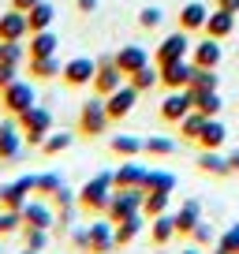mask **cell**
I'll return each instance as SVG.
<instances>
[{
    "label": "cell",
    "mask_w": 239,
    "mask_h": 254,
    "mask_svg": "<svg viewBox=\"0 0 239 254\" xmlns=\"http://www.w3.org/2000/svg\"><path fill=\"white\" fill-rule=\"evenodd\" d=\"M112 172H97V176H90L86 183H82V190H79V209L86 217H105V209H109V198H112Z\"/></svg>",
    "instance_id": "obj_1"
},
{
    "label": "cell",
    "mask_w": 239,
    "mask_h": 254,
    "mask_svg": "<svg viewBox=\"0 0 239 254\" xmlns=\"http://www.w3.org/2000/svg\"><path fill=\"white\" fill-rule=\"evenodd\" d=\"M15 127H19V135H23V146H34V150H38V146L45 142V135L56 127L53 109H45V105H30L23 116H15Z\"/></svg>",
    "instance_id": "obj_2"
},
{
    "label": "cell",
    "mask_w": 239,
    "mask_h": 254,
    "mask_svg": "<svg viewBox=\"0 0 239 254\" xmlns=\"http://www.w3.org/2000/svg\"><path fill=\"white\" fill-rule=\"evenodd\" d=\"M109 127H112V120H109V112H105V97H90V101L79 109L75 135H79L82 142H97V138H101Z\"/></svg>",
    "instance_id": "obj_3"
},
{
    "label": "cell",
    "mask_w": 239,
    "mask_h": 254,
    "mask_svg": "<svg viewBox=\"0 0 239 254\" xmlns=\"http://www.w3.org/2000/svg\"><path fill=\"white\" fill-rule=\"evenodd\" d=\"M30 105H38V97H34V86L26 79H15V82H8V86L0 90V109H4V116H23Z\"/></svg>",
    "instance_id": "obj_4"
},
{
    "label": "cell",
    "mask_w": 239,
    "mask_h": 254,
    "mask_svg": "<svg viewBox=\"0 0 239 254\" xmlns=\"http://www.w3.org/2000/svg\"><path fill=\"white\" fill-rule=\"evenodd\" d=\"M123 71L116 67V56H97V71H94V82H90V90H94V97H109L112 90L123 86Z\"/></svg>",
    "instance_id": "obj_5"
},
{
    "label": "cell",
    "mask_w": 239,
    "mask_h": 254,
    "mask_svg": "<svg viewBox=\"0 0 239 254\" xmlns=\"http://www.w3.org/2000/svg\"><path fill=\"white\" fill-rule=\"evenodd\" d=\"M138 90L131 86V82H123L120 90H112L109 97H105V112H109V120L112 124H120V120H127L131 112H135V105H138Z\"/></svg>",
    "instance_id": "obj_6"
},
{
    "label": "cell",
    "mask_w": 239,
    "mask_h": 254,
    "mask_svg": "<svg viewBox=\"0 0 239 254\" xmlns=\"http://www.w3.org/2000/svg\"><path fill=\"white\" fill-rule=\"evenodd\" d=\"M191 56V34L187 30H176V34H168L165 41H161L157 49H153V64H172V60H187Z\"/></svg>",
    "instance_id": "obj_7"
},
{
    "label": "cell",
    "mask_w": 239,
    "mask_h": 254,
    "mask_svg": "<svg viewBox=\"0 0 239 254\" xmlns=\"http://www.w3.org/2000/svg\"><path fill=\"white\" fill-rule=\"evenodd\" d=\"M187 112H191V94H187V90H165V101L157 105V120L161 124L176 127Z\"/></svg>",
    "instance_id": "obj_8"
},
{
    "label": "cell",
    "mask_w": 239,
    "mask_h": 254,
    "mask_svg": "<svg viewBox=\"0 0 239 254\" xmlns=\"http://www.w3.org/2000/svg\"><path fill=\"white\" fill-rule=\"evenodd\" d=\"M94 71H97V60H90V56H75V60L64 64V71H60V82H64L67 90H82L94 82Z\"/></svg>",
    "instance_id": "obj_9"
},
{
    "label": "cell",
    "mask_w": 239,
    "mask_h": 254,
    "mask_svg": "<svg viewBox=\"0 0 239 254\" xmlns=\"http://www.w3.org/2000/svg\"><path fill=\"white\" fill-rule=\"evenodd\" d=\"M34 183H38V176H19V180L4 183L0 187V209H23L30 202L26 194H34Z\"/></svg>",
    "instance_id": "obj_10"
},
{
    "label": "cell",
    "mask_w": 239,
    "mask_h": 254,
    "mask_svg": "<svg viewBox=\"0 0 239 254\" xmlns=\"http://www.w3.org/2000/svg\"><path fill=\"white\" fill-rule=\"evenodd\" d=\"M187 60H191L194 67H221V60H224V41L202 38L198 45H191V56H187Z\"/></svg>",
    "instance_id": "obj_11"
},
{
    "label": "cell",
    "mask_w": 239,
    "mask_h": 254,
    "mask_svg": "<svg viewBox=\"0 0 239 254\" xmlns=\"http://www.w3.org/2000/svg\"><path fill=\"white\" fill-rule=\"evenodd\" d=\"M161 86L165 90H187L191 86V60H172V64H161Z\"/></svg>",
    "instance_id": "obj_12"
},
{
    "label": "cell",
    "mask_w": 239,
    "mask_h": 254,
    "mask_svg": "<svg viewBox=\"0 0 239 254\" xmlns=\"http://www.w3.org/2000/svg\"><path fill=\"white\" fill-rule=\"evenodd\" d=\"M53 224H56V209L49 206V202L34 198V202L23 206V228H49V232H53ZM23 228H19V232H23Z\"/></svg>",
    "instance_id": "obj_13"
},
{
    "label": "cell",
    "mask_w": 239,
    "mask_h": 254,
    "mask_svg": "<svg viewBox=\"0 0 239 254\" xmlns=\"http://www.w3.org/2000/svg\"><path fill=\"white\" fill-rule=\"evenodd\" d=\"M224 138H228V127H224L221 116H209L202 124L198 138H194V150H224Z\"/></svg>",
    "instance_id": "obj_14"
},
{
    "label": "cell",
    "mask_w": 239,
    "mask_h": 254,
    "mask_svg": "<svg viewBox=\"0 0 239 254\" xmlns=\"http://www.w3.org/2000/svg\"><path fill=\"white\" fill-rule=\"evenodd\" d=\"M172 221H176V236H179V239H191V232L198 228V221H202V202L198 198H187L183 206L172 213Z\"/></svg>",
    "instance_id": "obj_15"
},
{
    "label": "cell",
    "mask_w": 239,
    "mask_h": 254,
    "mask_svg": "<svg viewBox=\"0 0 239 254\" xmlns=\"http://www.w3.org/2000/svg\"><path fill=\"white\" fill-rule=\"evenodd\" d=\"M116 67L120 71H123V79H127V75H135L138 67H146V64H153V56L146 53L142 45H123V49H116Z\"/></svg>",
    "instance_id": "obj_16"
},
{
    "label": "cell",
    "mask_w": 239,
    "mask_h": 254,
    "mask_svg": "<svg viewBox=\"0 0 239 254\" xmlns=\"http://www.w3.org/2000/svg\"><path fill=\"white\" fill-rule=\"evenodd\" d=\"M19 153H23V135H19L15 120H4L0 124V165H8V161H15Z\"/></svg>",
    "instance_id": "obj_17"
},
{
    "label": "cell",
    "mask_w": 239,
    "mask_h": 254,
    "mask_svg": "<svg viewBox=\"0 0 239 254\" xmlns=\"http://www.w3.org/2000/svg\"><path fill=\"white\" fill-rule=\"evenodd\" d=\"M194 168H198V172H206V176H217V180H228V176H232L224 150H198V157H194Z\"/></svg>",
    "instance_id": "obj_18"
},
{
    "label": "cell",
    "mask_w": 239,
    "mask_h": 254,
    "mask_svg": "<svg viewBox=\"0 0 239 254\" xmlns=\"http://www.w3.org/2000/svg\"><path fill=\"white\" fill-rule=\"evenodd\" d=\"M206 19H209L206 4L191 0V4H183V8H179V15H176V26H179V30H187V34H198V30H206Z\"/></svg>",
    "instance_id": "obj_19"
},
{
    "label": "cell",
    "mask_w": 239,
    "mask_h": 254,
    "mask_svg": "<svg viewBox=\"0 0 239 254\" xmlns=\"http://www.w3.org/2000/svg\"><path fill=\"white\" fill-rule=\"evenodd\" d=\"M116 251V232L105 217H97V224H90V254H112Z\"/></svg>",
    "instance_id": "obj_20"
},
{
    "label": "cell",
    "mask_w": 239,
    "mask_h": 254,
    "mask_svg": "<svg viewBox=\"0 0 239 254\" xmlns=\"http://www.w3.org/2000/svg\"><path fill=\"white\" fill-rule=\"evenodd\" d=\"M232 34H236V11H224V8L209 11V19H206V38L228 41Z\"/></svg>",
    "instance_id": "obj_21"
},
{
    "label": "cell",
    "mask_w": 239,
    "mask_h": 254,
    "mask_svg": "<svg viewBox=\"0 0 239 254\" xmlns=\"http://www.w3.org/2000/svg\"><path fill=\"white\" fill-rule=\"evenodd\" d=\"M60 71H64V64L56 56H30V64H26V75L34 82H53V79H60Z\"/></svg>",
    "instance_id": "obj_22"
},
{
    "label": "cell",
    "mask_w": 239,
    "mask_h": 254,
    "mask_svg": "<svg viewBox=\"0 0 239 254\" xmlns=\"http://www.w3.org/2000/svg\"><path fill=\"white\" fill-rule=\"evenodd\" d=\"M30 38V26H26V15L23 11H4L0 15V41H23Z\"/></svg>",
    "instance_id": "obj_23"
},
{
    "label": "cell",
    "mask_w": 239,
    "mask_h": 254,
    "mask_svg": "<svg viewBox=\"0 0 239 254\" xmlns=\"http://www.w3.org/2000/svg\"><path fill=\"white\" fill-rule=\"evenodd\" d=\"M187 94H191V109H198L202 116H221L224 112L221 90H187Z\"/></svg>",
    "instance_id": "obj_24"
},
{
    "label": "cell",
    "mask_w": 239,
    "mask_h": 254,
    "mask_svg": "<svg viewBox=\"0 0 239 254\" xmlns=\"http://www.w3.org/2000/svg\"><path fill=\"white\" fill-rule=\"evenodd\" d=\"M109 153L116 161H135V157H142V138L138 135H112L109 138Z\"/></svg>",
    "instance_id": "obj_25"
},
{
    "label": "cell",
    "mask_w": 239,
    "mask_h": 254,
    "mask_svg": "<svg viewBox=\"0 0 239 254\" xmlns=\"http://www.w3.org/2000/svg\"><path fill=\"white\" fill-rule=\"evenodd\" d=\"M172 239H176V221H172V213L153 217V221H150V243H153V251H165Z\"/></svg>",
    "instance_id": "obj_26"
},
{
    "label": "cell",
    "mask_w": 239,
    "mask_h": 254,
    "mask_svg": "<svg viewBox=\"0 0 239 254\" xmlns=\"http://www.w3.org/2000/svg\"><path fill=\"white\" fill-rule=\"evenodd\" d=\"M142 176H146V165L127 161V165H120L116 172H112V187H116V190H135L138 183H142Z\"/></svg>",
    "instance_id": "obj_27"
},
{
    "label": "cell",
    "mask_w": 239,
    "mask_h": 254,
    "mask_svg": "<svg viewBox=\"0 0 239 254\" xmlns=\"http://www.w3.org/2000/svg\"><path fill=\"white\" fill-rule=\"evenodd\" d=\"M146 224H150V221H146L142 213H135V217H127V221L112 224V232H116V251H120V247H131V243H135L138 232H142Z\"/></svg>",
    "instance_id": "obj_28"
},
{
    "label": "cell",
    "mask_w": 239,
    "mask_h": 254,
    "mask_svg": "<svg viewBox=\"0 0 239 254\" xmlns=\"http://www.w3.org/2000/svg\"><path fill=\"white\" fill-rule=\"evenodd\" d=\"M71 142H75V131H56V127H53L38 150H41V157H60V153L71 150Z\"/></svg>",
    "instance_id": "obj_29"
},
{
    "label": "cell",
    "mask_w": 239,
    "mask_h": 254,
    "mask_svg": "<svg viewBox=\"0 0 239 254\" xmlns=\"http://www.w3.org/2000/svg\"><path fill=\"white\" fill-rule=\"evenodd\" d=\"M168 202H172V190H146L142 194V217L153 221V217L168 213Z\"/></svg>",
    "instance_id": "obj_30"
},
{
    "label": "cell",
    "mask_w": 239,
    "mask_h": 254,
    "mask_svg": "<svg viewBox=\"0 0 239 254\" xmlns=\"http://www.w3.org/2000/svg\"><path fill=\"white\" fill-rule=\"evenodd\" d=\"M53 19H56V8L49 4V0H41L38 8L26 11V26H30V34H38V30H53Z\"/></svg>",
    "instance_id": "obj_31"
},
{
    "label": "cell",
    "mask_w": 239,
    "mask_h": 254,
    "mask_svg": "<svg viewBox=\"0 0 239 254\" xmlns=\"http://www.w3.org/2000/svg\"><path fill=\"white\" fill-rule=\"evenodd\" d=\"M56 34L53 30H38L30 34V41H26V56H56Z\"/></svg>",
    "instance_id": "obj_32"
},
{
    "label": "cell",
    "mask_w": 239,
    "mask_h": 254,
    "mask_svg": "<svg viewBox=\"0 0 239 254\" xmlns=\"http://www.w3.org/2000/svg\"><path fill=\"white\" fill-rule=\"evenodd\" d=\"M142 153H146V157H153V161H165V157H172V153H176V138L150 135V138H142Z\"/></svg>",
    "instance_id": "obj_33"
},
{
    "label": "cell",
    "mask_w": 239,
    "mask_h": 254,
    "mask_svg": "<svg viewBox=\"0 0 239 254\" xmlns=\"http://www.w3.org/2000/svg\"><path fill=\"white\" fill-rule=\"evenodd\" d=\"M138 190H176V176L165 172V168H146Z\"/></svg>",
    "instance_id": "obj_34"
},
{
    "label": "cell",
    "mask_w": 239,
    "mask_h": 254,
    "mask_svg": "<svg viewBox=\"0 0 239 254\" xmlns=\"http://www.w3.org/2000/svg\"><path fill=\"white\" fill-rule=\"evenodd\" d=\"M127 82L138 90V94H150L153 86H161V71H157V64H146V67H138L135 75H127Z\"/></svg>",
    "instance_id": "obj_35"
},
{
    "label": "cell",
    "mask_w": 239,
    "mask_h": 254,
    "mask_svg": "<svg viewBox=\"0 0 239 254\" xmlns=\"http://www.w3.org/2000/svg\"><path fill=\"white\" fill-rule=\"evenodd\" d=\"M206 120H209V116H202L198 109H191V112H187L183 120H179V124H176V131H179V138L194 146V138H198V131H202V124H206Z\"/></svg>",
    "instance_id": "obj_36"
},
{
    "label": "cell",
    "mask_w": 239,
    "mask_h": 254,
    "mask_svg": "<svg viewBox=\"0 0 239 254\" xmlns=\"http://www.w3.org/2000/svg\"><path fill=\"white\" fill-rule=\"evenodd\" d=\"M194 67V64H191ZM187 90H221V75H217V67H194L191 71V86Z\"/></svg>",
    "instance_id": "obj_37"
},
{
    "label": "cell",
    "mask_w": 239,
    "mask_h": 254,
    "mask_svg": "<svg viewBox=\"0 0 239 254\" xmlns=\"http://www.w3.org/2000/svg\"><path fill=\"white\" fill-rule=\"evenodd\" d=\"M213 254H239V224H228L224 236H217Z\"/></svg>",
    "instance_id": "obj_38"
},
{
    "label": "cell",
    "mask_w": 239,
    "mask_h": 254,
    "mask_svg": "<svg viewBox=\"0 0 239 254\" xmlns=\"http://www.w3.org/2000/svg\"><path fill=\"white\" fill-rule=\"evenodd\" d=\"M56 190H60V176H56V172H41L38 183H34V194H38L41 202H49Z\"/></svg>",
    "instance_id": "obj_39"
},
{
    "label": "cell",
    "mask_w": 239,
    "mask_h": 254,
    "mask_svg": "<svg viewBox=\"0 0 239 254\" xmlns=\"http://www.w3.org/2000/svg\"><path fill=\"white\" fill-rule=\"evenodd\" d=\"M19 236H23V243L30 247V251H41V254L49 251V228H23Z\"/></svg>",
    "instance_id": "obj_40"
},
{
    "label": "cell",
    "mask_w": 239,
    "mask_h": 254,
    "mask_svg": "<svg viewBox=\"0 0 239 254\" xmlns=\"http://www.w3.org/2000/svg\"><path fill=\"white\" fill-rule=\"evenodd\" d=\"M23 228V209H0V236H15Z\"/></svg>",
    "instance_id": "obj_41"
},
{
    "label": "cell",
    "mask_w": 239,
    "mask_h": 254,
    "mask_svg": "<svg viewBox=\"0 0 239 254\" xmlns=\"http://www.w3.org/2000/svg\"><path fill=\"white\" fill-rule=\"evenodd\" d=\"M161 23H165V11H161L157 4H146V8L138 11V26H142V30H157Z\"/></svg>",
    "instance_id": "obj_42"
},
{
    "label": "cell",
    "mask_w": 239,
    "mask_h": 254,
    "mask_svg": "<svg viewBox=\"0 0 239 254\" xmlns=\"http://www.w3.org/2000/svg\"><path fill=\"white\" fill-rule=\"evenodd\" d=\"M191 243L206 251V247H213V243H217V236H213V228H209V224H202V221H198V228L191 232Z\"/></svg>",
    "instance_id": "obj_43"
},
{
    "label": "cell",
    "mask_w": 239,
    "mask_h": 254,
    "mask_svg": "<svg viewBox=\"0 0 239 254\" xmlns=\"http://www.w3.org/2000/svg\"><path fill=\"white\" fill-rule=\"evenodd\" d=\"M49 206H53V209H71V206H75L71 187H64V183H60V190H56L53 198H49Z\"/></svg>",
    "instance_id": "obj_44"
},
{
    "label": "cell",
    "mask_w": 239,
    "mask_h": 254,
    "mask_svg": "<svg viewBox=\"0 0 239 254\" xmlns=\"http://www.w3.org/2000/svg\"><path fill=\"white\" fill-rule=\"evenodd\" d=\"M67 243H71V251L90 254V228H75L71 236H67Z\"/></svg>",
    "instance_id": "obj_45"
},
{
    "label": "cell",
    "mask_w": 239,
    "mask_h": 254,
    "mask_svg": "<svg viewBox=\"0 0 239 254\" xmlns=\"http://www.w3.org/2000/svg\"><path fill=\"white\" fill-rule=\"evenodd\" d=\"M23 56H26V45H23V41H4V60L23 64Z\"/></svg>",
    "instance_id": "obj_46"
},
{
    "label": "cell",
    "mask_w": 239,
    "mask_h": 254,
    "mask_svg": "<svg viewBox=\"0 0 239 254\" xmlns=\"http://www.w3.org/2000/svg\"><path fill=\"white\" fill-rule=\"evenodd\" d=\"M19 79V64H11V60H0V90L8 86V82H15Z\"/></svg>",
    "instance_id": "obj_47"
},
{
    "label": "cell",
    "mask_w": 239,
    "mask_h": 254,
    "mask_svg": "<svg viewBox=\"0 0 239 254\" xmlns=\"http://www.w3.org/2000/svg\"><path fill=\"white\" fill-rule=\"evenodd\" d=\"M101 0H75V15H94Z\"/></svg>",
    "instance_id": "obj_48"
},
{
    "label": "cell",
    "mask_w": 239,
    "mask_h": 254,
    "mask_svg": "<svg viewBox=\"0 0 239 254\" xmlns=\"http://www.w3.org/2000/svg\"><path fill=\"white\" fill-rule=\"evenodd\" d=\"M38 4H41V0H8V8H11V11H23V15H26L30 8H38Z\"/></svg>",
    "instance_id": "obj_49"
},
{
    "label": "cell",
    "mask_w": 239,
    "mask_h": 254,
    "mask_svg": "<svg viewBox=\"0 0 239 254\" xmlns=\"http://www.w3.org/2000/svg\"><path fill=\"white\" fill-rule=\"evenodd\" d=\"M224 157H228V168H232V176H239V150L224 153Z\"/></svg>",
    "instance_id": "obj_50"
},
{
    "label": "cell",
    "mask_w": 239,
    "mask_h": 254,
    "mask_svg": "<svg viewBox=\"0 0 239 254\" xmlns=\"http://www.w3.org/2000/svg\"><path fill=\"white\" fill-rule=\"evenodd\" d=\"M217 8H224V11H236V15H239V0H217Z\"/></svg>",
    "instance_id": "obj_51"
},
{
    "label": "cell",
    "mask_w": 239,
    "mask_h": 254,
    "mask_svg": "<svg viewBox=\"0 0 239 254\" xmlns=\"http://www.w3.org/2000/svg\"><path fill=\"white\" fill-rule=\"evenodd\" d=\"M183 254H206V251H202V247H194V243H191V247H187Z\"/></svg>",
    "instance_id": "obj_52"
},
{
    "label": "cell",
    "mask_w": 239,
    "mask_h": 254,
    "mask_svg": "<svg viewBox=\"0 0 239 254\" xmlns=\"http://www.w3.org/2000/svg\"><path fill=\"white\" fill-rule=\"evenodd\" d=\"M19 254H41V251H30V247H23V251H19Z\"/></svg>",
    "instance_id": "obj_53"
},
{
    "label": "cell",
    "mask_w": 239,
    "mask_h": 254,
    "mask_svg": "<svg viewBox=\"0 0 239 254\" xmlns=\"http://www.w3.org/2000/svg\"><path fill=\"white\" fill-rule=\"evenodd\" d=\"M0 60H4V41H0Z\"/></svg>",
    "instance_id": "obj_54"
}]
</instances>
